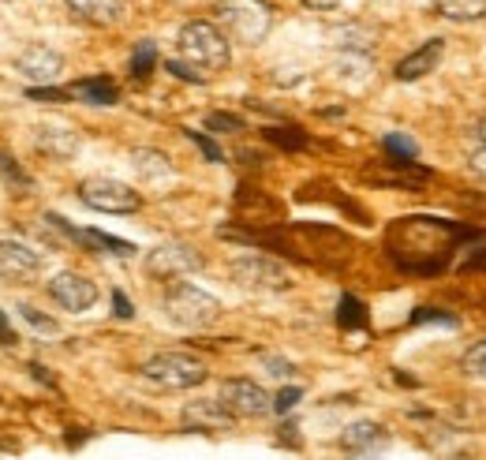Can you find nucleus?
Listing matches in <instances>:
<instances>
[{
    "label": "nucleus",
    "mask_w": 486,
    "mask_h": 460,
    "mask_svg": "<svg viewBox=\"0 0 486 460\" xmlns=\"http://www.w3.org/2000/svg\"><path fill=\"white\" fill-rule=\"evenodd\" d=\"M262 363L269 367V375H277V378L292 375V363H285V359H277V356H262Z\"/></svg>",
    "instance_id": "33"
},
{
    "label": "nucleus",
    "mask_w": 486,
    "mask_h": 460,
    "mask_svg": "<svg viewBox=\"0 0 486 460\" xmlns=\"http://www.w3.org/2000/svg\"><path fill=\"white\" fill-rule=\"evenodd\" d=\"M232 412L218 401H191L188 408H184V423L191 426V431H206V435H218V431H232Z\"/></svg>",
    "instance_id": "12"
},
{
    "label": "nucleus",
    "mask_w": 486,
    "mask_h": 460,
    "mask_svg": "<svg viewBox=\"0 0 486 460\" xmlns=\"http://www.w3.org/2000/svg\"><path fill=\"white\" fill-rule=\"evenodd\" d=\"M68 94L86 102V105H112L116 102V86L109 79H79V83H72Z\"/></svg>",
    "instance_id": "19"
},
{
    "label": "nucleus",
    "mask_w": 486,
    "mask_h": 460,
    "mask_svg": "<svg viewBox=\"0 0 486 460\" xmlns=\"http://www.w3.org/2000/svg\"><path fill=\"white\" fill-rule=\"evenodd\" d=\"M165 315H169V322L184 326V329H206L218 322L221 299L202 292L199 285H176L165 292Z\"/></svg>",
    "instance_id": "2"
},
{
    "label": "nucleus",
    "mask_w": 486,
    "mask_h": 460,
    "mask_svg": "<svg viewBox=\"0 0 486 460\" xmlns=\"http://www.w3.org/2000/svg\"><path fill=\"white\" fill-rule=\"evenodd\" d=\"M218 15H221V26L228 34L236 42H248V45H258L273 26V12L262 0H225Z\"/></svg>",
    "instance_id": "4"
},
{
    "label": "nucleus",
    "mask_w": 486,
    "mask_h": 460,
    "mask_svg": "<svg viewBox=\"0 0 486 460\" xmlns=\"http://www.w3.org/2000/svg\"><path fill=\"white\" fill-rule=\"evenodd\" d=\"M0 176H5L8 183L15 180V183H19V188H30V176H26V172H23L19 165H15V158H8V153H5V150H0Z\"/></svg>",
    "instance_id": "25"
},
{
    "label": "nucleus",
    "mask_w": 486,
    "mask_h": 460,
    "mask_svg": "<svg viewBox=\"0 0 486 460\" xmlns=\"http://www.w3.org/2000/svg\"><path fill=\"white\" fill-rule=\"evenodd\" d=\"M79 199L83 206L98 210V213H135L142 206L139 191H131L124 180H109V176H94L79 183Z\"/></svg>",
    "instance_id": "5"
},
{
    "label": "nucleus",
    "mask_w": 486,
    "mask_h": 460,
    "mask_svg": "<svg viewBox=\"0 0 486 460\" xmlns=\"http://www.w3.org/2000/svg\"><path fill=\"white\" fill-rule=\"evenodd\" d=\"M38 150L49 153V158H72L79 150V135L72 124H60V120H45L38 124Z\"/></svg>",
    "instance_id": "14"
},
{
    "label": "nucleus",
    "mask_w": 486,
    "mask_h": 460,
    "mask_svg": "<svg viewBox=\"0 0 486 460\" xmlns=\"http://www.w3.org/2000/svg\"><path fill=\"white\" fill-rule=\"evenodd\" d=\"M131 169L139 172V180H150V183H158V180L172 176V161L165 158L161 150H150V146L131 150Z\"/></svg>",
    "instance_id": "17"
},
{
    "label": "nucleus",
    "mask_w": 486,
    "mask_h": 460,
    "mask_svg": "<svg viewBox=\"0 0 486 460\" xmlns=\"http://www.w3.org/2000/svg\"><path fill=\"white\" fill-rule=\"evenodd\" d=\"M165 68H169V72H172L176 79H188V83H202V72H199V68H191L188 60H169Z\"/></svg>",
    "instance_id": "29"
},
{
    "label": "nucleus",
    "mask_w": 486,
    "mask_h": 460,
    "mask_svg": "<svg viewBox=\"0 0 486 460\" xmlns=\"http://www.w3.org/2000/svg\"><path fill=\"white\" fill-rule=\"evenodd\" d=\"M464 375L486 382V341H479V345H471L464 352Z\"/></svg>",
    "instance_id": "22"
},
{
    "label": "nucleus",
    "mask_w": 486,
    "mask_h": 460,
    "mask_svg": "<svg viewBox=\"0 0 486 460\" xmlns=\"http://www.w3.org/2000/svg\"><path fill=\"white\" fill-rule=\"evenodd\" d=\"M218 401H221L236 419H258V416L273 412V396H269L258 382H251V378H228V382L221 386V396H218Z\"/></svg>",
    "instance_id": "7"
},
{
    "label": "nucleus",
    "mask_w": 486,
    "mask_h": 460,
    "mask_svg": "<svg viewBox=\"0 0 486 460\" xmlns=\"http://www.w3.org/2000/svg\"><path fill=\"white\" fill-rule=\"evenodd\" d=\"M176 49H180V60H188V64L199 68V72H221L232 60L228 34L221 26L206 23V19H191V23L180 26Z\"/></svg>",
    "instance_id": "1"
},
{
    "label": "nucleus",
    "mask_w": 486,
    "mask_h": 460,
    "mask_svg": "<svg viewBox=\"0 0 486 460\" xmlns=\"http://www.w3.org/2000/svg\"><path fill=\"white\" fill-rule=\"evenodd\" d=\"M19 315L30 322V326H34L38 333H60V326H56V318H49V315H42L38 311V307H30V303H23L19 307Z\"/></svg>",
    "instance_id": "24"
},
{
    "label": "nucleus",
    "mask_w": 486,
    "mask_h": 460,
    "mask_svg": "<svg viewBox=\"0 0 486 460\" xmlns=\"http://www.w3.org/2000/svg\"><path fill=\"white\" fill-rule=\"evenodd\" d=\"M154 60H158V45L154 42H139V49L131 56V75L135 79H146L150 68H154Z\"/></svg>",
    "instance_id": "21"
},
{
    "label": "nucleus",
    "mask_w": 486,
    "mask_h": 460,
    "mask_svg": "<svg viewBox=\"0 0 486 460\" xmlns=\"http://www.w3.org/2000/svg\"><path fill=\"white\" fill-rule=\"evenodd\" d=\"M12 68H15L23 79H30L34 86H49L53 79H60V72H64V56L38 42V45H26V49L12 60Z\"/></svg>",
    "instance_id": "9"
},
{
    "label": "nucleus",
    "mask_w": 486,
    "mask_h": 460,
    "mask_svg": "<svg viewBox=\"0 0 486 460\" xmlns=\"http://www.w3.org/2000/svg\"><path fill=\"white\" fill-rule=\"evenodd\" d=\"M206 128L209 132H243V120L228 116V113H214V116H206Z\"/></svg>",
    "instance_id": "26"
},
{
    "label": "nucleus",
    "mask_w": 486,
    "mask_h": 460,
    "mask_svg": "<svg viewBox=\"0 0 486 460\" xmlns=\"http://www.w3.org/2000/svg\"><path fill=\"white\" fill-rule=\"evenodd\" d=\"M471 169H475L479 176H486V142L475 146V153H471Z\"/></svg>",
    "instance_id": "36"
},
{
    "label": "nucleus",
    "mask_w": 486,
    "mask_h": 460,
    "mask_svg": "<svg viewBox=\"0 0 486 460\" xmlns=\"http://www.w3.org/2000/svg\"><path fill=\"white\" fill-rule=\"evenodd\" d=\"M42 269V251H30L19 240H0V281H26Z\"/></svg>",
    "instance_id": "11"
},
{
    "label": "nucleus",
    "mask_w": 486,
    "mask_h": 460,
    "mask_svg": "<svg viewBox=\"0 0 486 460\" xmlns=\"http://www.w3.org/2000/svg\"><path fill=\"white\" fill-rule=\"evenodd\" d=\"M232 273V281L239 289H251V292H285L292 285L288 278V269L281 262H273V259H262V255H243L228 266Z\"/></svg>",
    "instance_id": "6"
},
{
    "label": "nucleus",
    "mask_w": 486,
    "mask_h": 460,
    "mask_svg": "<svg viewBox=\"0 0 486 460\" xmlns=\"http://www.w3.org/2000/svg\"><path fill=\"white\" fill-rule=\"evenodd\" d=\"M68 12L90 26H109L120 19V0H64Z\"/></svg>",
    "instance_id": "16"
},
{
    "label": "nucleus",
    "mask_w": 486,
    "mask_h": 460,
    "mask_svg": "<svg viewBox=\"0 0 486 460\" xmlns=\"http://www.w3.org/2000/svg\"><path fill=\"white\" fill-rule=\"evenodd\" d=\"M303 5H307V8H315V12H333V8L341 5V0H303Z\"/></svg>",
    "instance_id": "37"
},
{
    "label": "nucleus",
    "mask_w": 486,
    "mask_h": 460,
    "mask_svg": "<svg viewBox=\"0 0 486 460\" xmlns=\"http://www.w3.org/2000/svg\"><path fill=\"white\" fill-rule=\"evenodd\" d=\"M49 296L64 307V311H90V307L98 303V285L83 278V273H56L49 281Z\"/></svg>",
    "instance_id": "10"
},
{
    "label": "nucleus",
    "mask_w": 486,
    "mask_h": 460,
    "mask_svg": "<svg viewBox=\"0 0 486 460\" xmlns=\"http://www.w3.org/2000/svg\"><path fill=\"white\" fill-rule=\"evenodd\" d=\"M75 240H79V243H86V248H102V251H109V255H120V259H128V255L135 251L128 240H116V236L98 232V229H86V232H79Z\"/></svg>",
    "instance_id": "20"
},
{
    "label": "nucleus",
    "mask_w": 486,
    "mask_h": 460,
    "mask_svg": "<svg viewBox=\"0 0 486 460\" xmlns=\"http://www.w3.org/2000/svg\"><path fill=\"white\" fill-rule=\"evenodd\" d=\"M434 12L449 23H479L486 19V0H434Z\"/></svg>",
    "instance_id": "18"
},
{
    "label": "nucleus",
    "mask_w": 486,
    "mask_h": 460,
    "mask_svg": "<svg viewBox=\"0 0 486 460\" xmlns=\"http://www.w3.org/2000/svg\"><path fill=\"white\" fill-rule=\"evenodd\" d=\"M26 98L30 102H64V98H72L68 90H49V86H30L26 90Z\"/></svg>",
    "instance_id": "28"
},
{
    "label": "nucleus",
    "mask_w": 486,
    "mask_h": 460,
    "mask_svg": "<svg viewBox=\"0 0 486 460\" xmlns=\"http://www.w3.org/2000/svg\"><path fill=\"white\" fill-rule=\"evenodd\" d=\"M299 396H303V389H299V386H288V389H281L277 396H273V412H292V408L299 405Z\"/></svg>",
    "instance_id": "27"
},
{
    "label": "nucleus",
    "mask_w": 486,
    "mask_h": 460,
    "mask_svg": "<svg viewBox=\"0 0 486 460\" xmlns=\"http://www.w3.org/2000/svg\"><path fill=\"white\" fill-rule=\"evenodd\" d=\"M112 307H116V315H120V318H131V315H135V307L128 303L124 292H112Z\"/></svg>",
    "instance_id": "35"
},
{
    "label": "nucleus",
    "mask_w": 486,
    "mask_h": 460,
    "mask_svg": "<svg viewBox=\"0 0 486 460\" xmlns=\"http://www.w3.org/2000/svg\"><path fill=\"white\" fill-rule=\"evenodd\" d=\"M202 269V255L188 243H161L146 255V273L150 278H161V281H172V278H188V273H199Z\"/></svg>",
    "instance_id": "8"
},
{
    "label": "nucleus",
    "mask_w": 486,
    "mask_h": 460,
    "mask_svg": "<svg viewBox=\"0 0 486 460\" xmlns=\"http://www.w3.org/2000/svg\"><path fill=\"white\" fill-rule=\"evenodd\" d=\"M382 445H385V435H382L378 423H352V426H345V435H341V449L355 453V456H371Z\"/></svg>",
    "instance_id": "15"
},
{
    "label": "nucleus",
    "mask_w": 486,
    "mask_h": 460,
    "mask_svg": "<svg viewBox=\"0 0 486 460\" xmlns=\"http://www.w3.org/2000/svg\"><path fill=\"white\" fill-rule=\"evenodd\" d=\"M15 341H19V337H15V329L8 326L5 311H0V345H5V348H15Z\"/></svg>",
    "instance_id": "34"
},
{
    "label": "nucleus",
    "mask_w": 486,
    "mask_h": 460,
    "mask_svg": "<svg viewBox=\"0 0 486 460\" xmlns=\"http://www.w3.org/2000/svg\"><path fill=\"white\" fill-rule=\"evenodd\" d=\"M442 56H445V38H431V42H423L415 53H408L393 75H397L401 83H415V79H423L427 72H434Z\"/></svg>",
    "instance_id": "13"
},
{
    "label": "nucleus",
    "mask_w": 486,
    "mask_h": 460,
    "mask_svg": "<svg viewBox=\"0 0 486 460\" xmlns=\"http://www.w3.org/2000/svg\"><path fill=\"white\" fill-rule=\"evenodd\" d=\"M341 322H345V326H363V307H359L352 296L341 299Z\"/></svg>",
    "instance_id": "30"
},
{
    "label": "nucleus",
    "mask_w": 486,
    "mask_h": 460,
    "mask_svg": "<svg viewBox=\"0 0 486 460\" xmlns=\"http://www.w3.org/2000/svg\"><path fill=\"white\" fill-rule=\"evenodd\" d=\"M434 318H438V322H445V326H452V322H457L452 315H442V311H434V307H423V311H415V315H412V322H415V326H419V322H434Z\"/></svg>",
    "instance_id": "32"
},
{
    "label": "nucleus",
    "mask_w": 486,
    "mask_h": 460,
    "mask_svg": "<svg viewBox=\"0 0 486 460\" xmlns=\"http://www.w3.org/2000/svg\"><path fill=\"white\" fill-rule=\"evenodd\" d=\"M142 378L158 389H191L206 382V363L188 352H161L142 363Z\"/></svg>",
    "instance_id": "3"
},
{
    "label": "nucleus",
    "mask_w": 486,
    "mask_h": 460,
    "mask_svg": "<svg viewBox=\"0 0 486 460\" xmlns=\"http://www.w3.org/2000/svg\"><path fill=\"white\" fill-rule=\"evenodd\" d=\"M188 135H191V142H195V146L206 153V161H225V158H221V150H218L214 142H209L202 132H188Z\"/></svg>",
    "instance_id": "31"
},
{
    "label": "nucleus",
    "mask_w": 486,
    "mask_h": 460,
    "mask_svg": "<svg viewBox=\"0 0 486 460\" xmlns=\"http://www.w3.org/2000/svg\"><path fill=\"white\" fill-rule=\"evenodd\" d=\"M479 139L486 142V120H482V124H479Z\"/></svg>",
    "instance_id": "38"
},
{
    "label": "nucleus",
    "mask_w": 486,
    "mask_h": 460,
    "mask_svg": "<svg viewBox=\"0 0 486 460\" xmlns=\"http://www.w3.org/2000/svg\"><path fill=\"white\" fill-rule=\"evenodd\" d=\"M389 153H397V161H404V165H412L415 158H419V146L408 139V135H385V142H382Z\"/></svg>",
    "instance_id": "23"
}]
</instances>
